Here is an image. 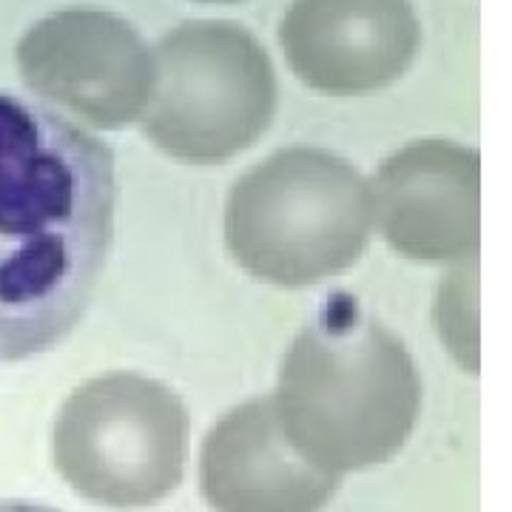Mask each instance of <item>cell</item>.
Listing matches in <instances>:
<instances>
[{"mask_svg":"<svg viewBox=\"0 0 512 512\" xmlns=\"http://www.w3.org/2000/svg\"><path fill=\"white\" fill-rule=\"evenodd\" d=\"M114 154L92 131L0 92V365L63 342L114 239Z\"/></svg>","mask_w":512,"mask_h":512,"instance_id":"cell-1","label":"cell"},{"mask_svg":"<svg viewBox=\"0 0 512 512\" xmlns=\"http://www.w3.org/2000/svg\"><path fill=\"white\" fill-rule=\"evenodd\" d=\"M271 399L293 450L342 478L407 444L421 382L402 342L353 293L333 291L296 333Z\"/></svg>","mask_w":512,"mask_h":512,"instance_id":"cell-2","label":"cell"},{"mask_svg":"<svg viewBox=\"0 0 512 512\" xmlns=\"http://www.w3.org/2000/svg\"><path fill=\"white\" fill-rule=\"evenodd\" d=\"M376 234L373 188L322 148H282L248 168L225 197L222 237L245 274L311 288L350 271Z\"/></svg>","mask_w":512,"mask_h":512,"instance_id":"cell-3","label":"cell"},{"mask_svg":"<svg viewBox=\"0 0 512 512\" xmlns=\"http://www.w3.org/2000/svg\"><path fill=\"white\" fill-rule=\"evenodd\" d=\"M191 450V416L168 384L106 373L63 402L52 458L74 493L109 510H146L174 493Z\"/></svg>","mask_w":512,"mask_h":512,"instance_id":"cell-4","label":"cell"},{"mask_svg":"<svg viewBox=\"0 0 512 512\" xmlns=\"http://www.w3.org/2000/svg\"><path fill=\"white\" fill-rule=\"evenodd\" d=\"M163 89L143 131L163 154L217 165L271 126L276 80L265 49L234 23H191L160 46Z\"/></svg>","mask_w":512,"mask_h":512,"instance_id":"cell-5","label":"cell"},{"mask_svg":"<svg viewBox=\"0 0 512 512\" xmlns=\"http://www.w3.org/2000/svg\"><path fill=\"white\" fill-rule=\"evenodd\" d=\"M29 89L94 128L134 123L154 92V63L140 35L106 12H60L20 43Z\"/></svg>","mask_w":512,"mask_h":512,"instance_id":"cell-6","label":"cell"},{"mask_svg":"<svg viewBox=\"0 0 512 512\" xmlns=\"http://www.w3.org/2000/svg\"><path fill=\"white\" fill-rule=\"evenodd\" d=\"M339 481L293 450L271 396L237 404L202 439L200 490L211 512H322Z\"/></svg>","mask_w":512,"mask_h":512,"instance_id":"cell-7","label":"cell"},{"mask_svg":"<svg viewBox=\"0 0 512 512\" xmlns=\"http://www.w3.org/2000/svg\"><path fill=\"white\" fill-rule=\"evenodd\" d=\"M376 234L404 259L447 262L478 234L476 157L441 143H413L370 180Z\"/></svg>","mask_w":512,"mask_h":512,"instance_id":"cell-8","label":"cell"},{"mask_svg":"<svg viewBox=\"0 0 512 512\" xmlns=\"http://www.w3.org/2000/svg\"><path fill=\"white\" fill-rule=\"evenodd\" d=\"M279 40L308 86L365 94L402 72L416 29L404 0H296Z\"/></svg>","mask_w":512,"mask_h":512,"instance_id":"cell-9","label":"cell"},{"mask_svg":"<svg viewBox=\"0 0 512 512\" xmlns=\"http://www.w3.org/2000/svg\"><path fill=\"white\" fill-rule=\"evenodd\" d=\"M0 512H57L43 504H32V501H15V498H0Z\"/></svg>","mask_w":512,"mask_h":512,"instance_id":"cell-10","label":"cell"}]
</instances>
